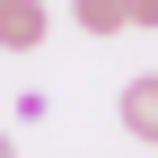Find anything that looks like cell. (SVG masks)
I'll return each instance as SVG.
<instances>
[{
  "label": "cell",
  "instance_id": "3",
  "mask_svg": "<svg viewBox=\"0 0 158 158\" xmlns=\"http://www.w3.org/2000/svg\"><path fill=\"white\" fill-rule=\"evenodd\" d=\"M70 18H79L88 35H123V27H132V0H70Z\"/></svg>",
  "mask_w": 158,
  "mask_h": 158
},
{
  "label": "cell",
  "instance_id": "4",
  "mask_svg": "<svg viewBox=\"0 0 158 158\" xmlns=\"http://www.w3.org/2000/svg\"><path fill=\"white\" fill-rule=\"evenodd\" d=\"M132 27H158V0H132Z\"/></svg>",
  "mask_w": 158,
  "mask_h": 158
},
{
  "label": "cell",
  "instance_id": "2",
  "mask_svg": "<svg viewBox=\"0 0 158 158\" xmlns=\"http://www.w3.org/2000/svg\"><path fill=\"white\" fill-rule=\"evenodd\" d=\"M114 114H123L132 141H149V149H158V70H149V79H132V88L114 97Z\"/></svg>",
  "mask_w": 158,
  "mask_h": 158
},
{
  "label": "cell",
  "instance_id": "1",
  "mask_svg": "<svg viewBox=\"0 0 158 158\" xmlns=\"http://www.w3.org/2000/svg\"><path fill=\"white\" fill-rule=\"evenodd\" d=\"M44 0H0V53H35L44 44Z\"/></svg>",
  "mask_w": 158,
  "mask_h": 158
},
{
  "label": "cell",
  "instance_id": "5",
  "mask_svg": "<svg viewBox=\"0 0 158 158\" xmlns=\"http://www.w3.org/2000/svg\"><path fill=\"white\" fill-rule=\"evenodd\" d=\"M0 158H18V149H9V132H0Z\"/></svg>",
  "mask_w": 158,
  "mask_h": 158
}]
</instances>
